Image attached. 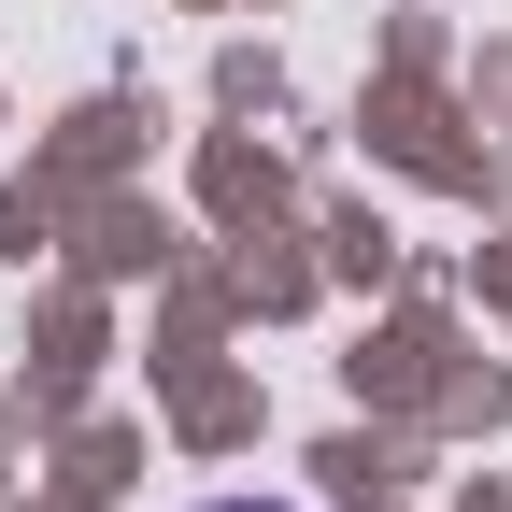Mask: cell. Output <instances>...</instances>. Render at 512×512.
Listing matches in <instances>:
<instances>
[{
	"instance_id": "obj_1",
	"label": "cell",
	"mask_w": 512,
	"mask_h": 512,
	"mask_svg": "<svg viewBox=\"0 0 512 512\" xmlns=\"http://www.w3.org/2000/svg\"><path fill=\"white\" fill-rule=\"evenodd\" d=\"M200 512H299V498H200Z\"/></svg>"
}]
</instances>
